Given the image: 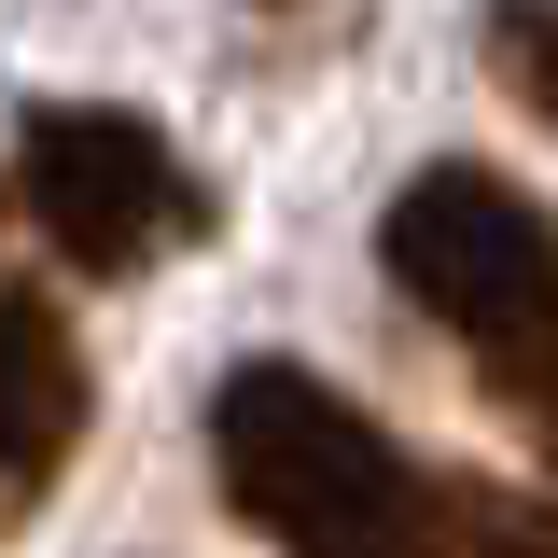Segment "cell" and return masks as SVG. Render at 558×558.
Masks as SVG:
<instances>
[{"label":"cell","instance_id":"5","mask_svg":"<svg viewBox=\"0 0 558 558\" xmlns=\"http://www.w3.org/2000/svg\"><path fill=\"white\" fill-rule=\"evenodd\" d=\"M488 57H502V84L558 126V0H502V14H488Z\"/></svg>","mask_w":558,"mask_h":558},{"label":"cell","instance_id":"1","mask_svg":"<svg viewBox=\"0 0 558 558\" xmlns=\"http://www.w3.org/2000/svg\"><path fill=\"white\" fill-rule=\"evenodd\" d=\"M209 475L223 502L293 558H558V502L502 475H433L418 447H391L307 363H223L209 391Z\"/></svg>","mask_w":558,"mask_h":558},{"label":"cell","instance_id":"4","mask_svg":"<svg viewBox=\"0 0 558 558\" xmlns=\"http://www.w3.org/2000/svg\"><path fill=\"white\" fill-rule=\"evenodd\" d=\"M84 418H98V377H84V349H70L57 293L0 279V545L57 502L70 447H84Z\"/></svg>","mask_w":558,"mask_h":558},{"label":"cell","instance_id":"6","mask_svg":"<svg viewBox=\"0 0 558 558\" xmlns=\"http://www.w3.org/2000/svg\"><path fill=\"white\" fill-rule=\"evenodd\" d=\"M545 461H558V433H545Z\"/></svg>","mask_w":558,"mask_h":558},{"label":"cell","instance_id":"3","mask_svg":"<svg viewBox=\"0 0 558 558\" xmlns=\"http://www.w3.org/2000/svg\"><path fill=\"white\" fill-rule=\"evenodd\" d=\"M14 196L43 223V252L84 279H140L209 238V182L182 168V140L154 112H112V98H43L14 126Z\"/></svg>","mask_w":558,"mask_h":558},{"label":"cell","instance_id":"2","mask_svg":"<svg viewBox=\"0 0 558 558\" xmlns=\"http://www.w3.org/2000/svg\"><path fill=\"white\" fill-rule=\"evenodd\" d=\"M377 266H391L405 307H433L447 336L475 349V377L531 433H558V223H545V196H517L502 168L447 154V168H418L391 196Z\"/></svg>","mask_w":558,"mask_h":558}]
</instances>
